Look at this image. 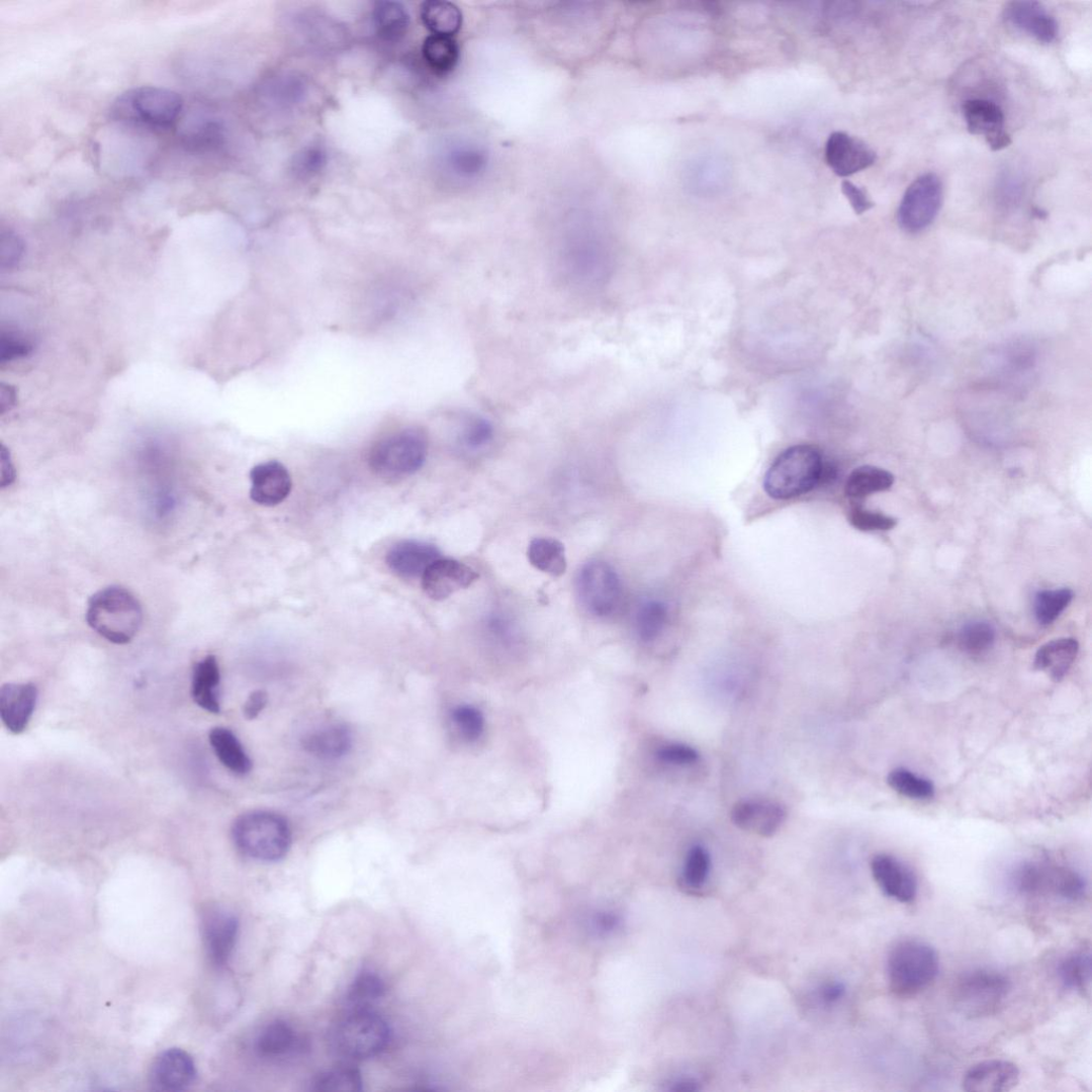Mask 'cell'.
I'll return each instance as SVG.
<instances>
[{
	"mask_svg": "<svg viewBox=\"0 0 1092 1092\" xmlns=\"http://www.w3.org/2000/svg\"><path fill=\"white\" fill-rule=\"evenodd\" d=\"M994 641H996V630L984 621L968 623L960 633V646L970 654L987 652L994 645Z\"/></svg>",
	"mask_w": 1092,
	"mask_h": 1092,
	"instance_id": "cell-42",
	"label": "cell"
},
{
	"mask_svg": "<svg viewBox=\"0 0 1092 1092\" xmlns=\"http://www.w3.org/2000/svg\"><path fill=\"white\" fill-rule=\"evenodd\" d=\"M1004 18L1011 26L1040 43L1055 42L1060 33L1056 17L1038 2L1024 0V2L1009 3L1004 10Z\"/></svg>",
	"mask_w": 1092,
	"mask_h": 1092,
	"instance_id": "cell-17",
	"label": "cell"
},
{
	"mask_svg": "<svg viewBox=\"0 0 1092 1092\" xmlns=\"http://www.w3.org/2000/svg\"><path fill=\"white\" fill-rule=\"evenodd\" d=\"M668 610L660 601H648L642 604L636 615V631L641 640H655L666 627Z\"/></svg>",
	"mask_w": 1092,
	"mask_h": 1092,
	"instance_id": "cell-36",
	"label": "cell"
},
{
	"mask_svg": "<svg viewBox=\"0 0 1092 1092\" xmlns=\"http://www.w3.org/2000/svg\"><path fill=\"white\" fill-rule=\"evenodd\" d=\"M30 351L31 345L27 340L16 334H3L2 344H0V355H2L3 363L24 358L30 354Z\"/></svg>",
	"mask_w": 1092,
	"mask_h": 1092,
	"instance_id": "cell-48",
	"label": "cell"
},
{
	"mask_svg": "<svg viewBox=\"0 0 1092 1092\" xmlns=\"http://www.w3.org/2000/svg\"><path fill=\"white\" fill-rule=\"evenodd\" d=\"M786 819V809L771 802H740L731 811V821L736 827L763 837L774 836Z\"/></svg>",
	"mask_w": 1092,
	"mask_h": 1092,
	"instance_id": "cell-20",
	"label": "cell"
},
{
	"mask_svg": "<svg viewBox=\"0 0 1092 1092\" xmlns=\"http://www.w3.org/2000/svg\"><path fill=\"white\" fill-rule=\"evenodd\" d=\"M440 558L441 552L436 545L404 540L388 551L386 564L395 575L403 579H415L423 577L427 569Z\"/></svg>",
	"mask_w": 1092,
	"mask_h": 1092,
	"instance_id": "cell-19",
	"label": "cell"
},
{
	"mask_svg": "<svg viewBox=\"0 0 1092 1092\" xmlns=\"http://www.w3.org/2000/svg\"><path fill=\"white\" fill-rule=\"evenodd\" d=\"M220 667L216 656L208 655L193 667L191 695L198 707L211 714L221 711L219 687Z\"/></svg>",
	"mask_w": 1092,
	"mask_h": 1092,
	"instance_id": "cell-24",
	"label": "cell"
},
{
	"mask_svg": "<svg viewBox=\"0 0 1092 1092\" xmlns=\"http://www.w3.org/2000/svg\"><path fill=\"white\" fill-rule=\"evenodd\" d=\"M198 1075L193 1059L182 1049L161 1053L150 1068L149 1082L154 1090L178 1092L189 1088Z\"/></svg>",
	"mask_w": 1092,
	"mask_h": 1092,
	"instance_id": "cell-11",
	"label": "cell"
},
{
	"mask_svg": "<svg viewBox=\"0 0 1092 1092\" xmlns=\"http://www.w3.org/2000/svg\"><path fill=\"white\" fill-rule=\"evenodd\" d=\"M268 704V695L264 691L253 692L244 705V715L248 720H253L265 710Z\"/></svg>",
	"mask_w": 1092,
	"mask_h": 1092,
	"instance_id": "cell-51",
	"label": "cell"
},
{
	"mask_svg": "<svg viewBox=\"0 0 1092 1092\" xmlns=\"http://www.w3.org/2000/svg\"><path fill=\"white\" fill-rule=\"evenodd\" d=\"M423 57L438 75L452 73L459 62V47L453 36L432 34L423 44Z\"/></svg>",
	"mask_w": 1092,
	"mask_h": 1092,
	"instance_id": "cell-31",
	"label": "cell"
},
{
	"mask_svg": "<svg viewBox=\"0 0 1092 1092\" xmlns=\"http://www.w3.org/2000/svg\"><path fill=\"white\" fill-rule=\"evenodd\" d=\"M209 744L220 763L233 774L246 776L252 769V760L239 737L226 728H213L209 732Z\"/></svg>",
	"mask_w": 1092,
	"mask_h": 1092,
	"instance_id": "cell-27",
	"label": "cell"
},
{
	"mask_svg": "<svg viewBox=\"0 0 1092 1092\" xmlns=\"http://www.w3.org/2000/svg\"><path fill=\"white\" fill-rule=\"evenodd\" d=\"M384 992L385 985L379 975L363 971L349 988L347 1000L351 1009H370L383 998Z\"/></svg>",
	"mask_w": 1092,
	"mask_h": 1092,
	"instance_id": "cell-35",
	"label": "cell"
},
{
	"mask_svg": "<svg viewBox=\"0 0 1092 1092\" xmlns=\"http://www.w3.org/2000/svg\"><path fill=\"white\" fill-rule=\"evenodd\" d=\"M887 783L895 792L915 801H927L934 796V786L930 780L906 768L892 770L887 778Z\"/></svg>",
	"mask_w": 1092,
	"mask_h": 1092,
	"instance_id": "cell-37",
	"label": "cell"
},
{
	"mask_svg": "<svg viewBox=\"0 0 1092 1092\" xmlns=\"http://www.w3.org/2000/svg\"><path fill=\"white\" fill-rule=\"evenodd\" d=\"M849 522L854 529L861 532L891 531L897 525V521L889 516L862 509L853 510L849 515Z\"/></svg>",
	"mask_w": 1092,
	"mask_h": 1092,
	"instance_id": "cell-45",
	"label": "cell"
},
{
	"mask_svg": "<svg viewBox=\"0 0 1092 1092\" xmlns=\"http://www.w3.org/2000/svg\"><path fill=\"white\" fill-rule=\"evenodd\" d=\"M255 1048L260 1058L277 1061L297 1055L303 1048V1040L294 1027L278 1020L263 1028Z\"/></svg>",
	"mask_w": 1092,
	"mask_h": 1092,
	"instance_id": "cell-23",
	"label": "cell"
},
{
	"mask_svg": "<svg viewBox=\"0 0 1092 1092\" xmlns=\"http://www.w3.org/2000/svg\"><path fill=\"white\" fill-rule=\"evenodd\" d=\"M451 718L454 726L467 743H475L483 735L485 719L482 712L471 705L456 707Z\"/></svg>",
	"mask_w": 1092,
	"mask_h": 1092,
	"instance_id": "cell-43",
	"label": "cell"
},
{
	"mask_svg": "<svg viewBox=\"0 0 1092 1092\" xmlns=\"http://www.w3.org/2000/svg\"><path fill=\"white\" fill-rule=\"evenodd\" d=\"M86 620L93 631L109 642L126 645L141 631L144 612L140 601L128 590L110 586L90 598Z\"/></svg>",
	"mask_w": 1092,
	"mask_h": 1092,
	"instance_id": "cell-1",
	"label": "cell"
},
{
	"mask_svg": "<svg viewBox=\"0 0 1092 1092\" xmlns=\"http://www.w3.org/2000/svg\"><path fill=\"white\" fill-rule=\"evenodd\" d=\"M1011 983L1004 974L992 970H974L963 975L952 989L956 1008L969 1018L994 1015L1004 1006Z\"/></svg>",
	"mask_w": 1092,
	"mask_h": 1092,
	"instance_id": "cell-8",
	"label": "cell"
},
{
	"mask_svg": "<svg viewBox=\"0 0 1092 1092\" xmlns=\"http://www.w3.org/2000/svg\"><path fill=\"white\" fill-rule=\"evenodd\" d=\"M183 144L191 152L206 153L218 150L224 143V127L219 121L202 119L183 133Z\"/></svg>",
	"mask_w": 1092,
	"mask_h": 1092,
	"instance_id": "cell-34",
	"label": "cell"
},
{
	"mask_svg": "<svg viewBox=\"0 0 1092 1092\" xmlns=\"http://www.w3.org/2000/svg\"><path fill=\"white\" fill-rule=\"evenodd\" d=\"M38 692L32 682H8L0 690V718L13 734L23 733L32 718Z\"/></svg>",
	"mask_w": 1092,
	"mask_h": 1092,
	"instance_id": "cell-18",
	"label": "cell"
},
{
	"mask_svg": "<svg viewBox=\"0 0 1092 1092\" xmlns=\"http://www.w3.org/2000/svg\"><path fill=\"white\" fill-rule=\"evenodd\" d=\"M1091 973L1092 962L1089 950L1069 953L1059 967V977L1064 986L1084 994L1090 989Z\"/></svg>",
	"mask_w": 1092,
	"mask_h": 1092,
	"instance_id": "cell-33",
	"label": "cell"
},
{
	"mask_svg": "<svg viewBox=\"0 0 1092 1092\" xmlns=\"http://www.w3.org/2000/svg\"><path fill=\"white\" fill-rule=\"evenodd\" d=\"M1074 592L1069 588L1043 590L1035 599V616L1041 626H1050L1065 612L1074 600Z\"/></svg>",
	"mask_w": 1092,
	"mask_h": 1092,
	"instance_id": "cell-41",
	"label": "cell"
},
{
	"mask_svg": "<svg viewBox=\"0 0 1092 1092\" xmlns=\"http://www.w3.org/2000/svg\"><path fill=\"white\" fill-rule=\"evenodd\" d=\"M846 988L842 983L828 984L819 991V999L823 1003L831 1005L840 1001L845 996Z\"/></svg>",
	"mask_w": 1092,
	"mask_h": 1092,
	"instance_id": "cell-52",
	"label": "cell"
},
{
	"mask_svg": "<svg viewBox=\"0 0 1092 1092\" xmlns=\"http://www.w3.org/2000/svg\"><path fill=\"white\" fill-rule=\"evenodd\" d=\"M656 756L662 763L687 766L697 762L699 753L693 747L673 744L659 748Z\"/></svg>",
	"mask_w": 1092,
	"mask_h": 1092,
	"instance_id": "cell-46",
	"label": "cell"
},
{
	"mask_svg": "<svg viewBox=\"0 0 1092 1092\" xmlns=\"http://www.w3.org/2000/svg\"><path fill=\"white\" fill-rule=\"evenodd\" d=\"M942 201L943 185L938 175H922L904 194L897 213L901 228L909 233L927 229L937 218Z\"/></svg>",
	"mask_w": 1092,
	"mask_h": 1092,
	"instance_id": "cell-10",
	"label": "cell"
},
{
	"mask_svg": "<svg viewBox=\"0 0 1092 1092\" xmlns=\"http://www.w3.org/2000/svg\"><path fill=\"white\" fill-rule=\"evenodd\" d=\"M424 25L434 34L453 36L462 26L460 9L442 0H429L421 6Z\"/></svg>",
	"mask_w": 1092,
	"mask_h": 1092,
	"instance_id": "cell-30",
	"label": "cell"
},
{
	"mask_svg": "<svg viewBox=\"0 0 1092 1092\" xmlns=\"http://www.w3.org/2000/svg\"><path fill=\"white\" fill-rule=\"evenodd\" d=\"M478 578L479 574L469 565L455 559L440 558L427 569L422 584L429 598L443 601L469 588Z\"/></svg>",
	"mask_w": 1092,
	"mask_h": 1092,
	"instance_id": "cell-15",
	"label": "cell"
},
{
	"mask_svg": "<svg viewBox=\"0 0 1092 1092\" xmlns=\"http://www.w3.org/2000/svg\"><path fill=\"white\" fill-rule=\"evenodd\" d=\"M894 480L893 474L881 467L864 465L857 467L849 475L845 492L849 497L863 498L891 489Z\"/></svg>",
	"mask_w": 1092,
	"mask_h": 1092,
	"instance_id": "cell-32",
	"label": "cell"
},
{
	"mask_svg": "<svg viewBox=\"0 0 1092 1092\" xmlns=\"http://www.w3.org/2000/svg\"><path fill=\"white\" fill-rule=\"evenodd\" d=\"M825 471L824 459L817 447L795 445L771 464L764 478V489L771 498L791 499L813 490Z\"/></svg>",
	"mask_w": 1092,
	"mask_h": 1092,
	"instance_id": "cell-2",
	"label": "cell"
},
{
	"mask_svg": "<svg viewBox=\"0 0 1092 1092\" xmlns=\"http://www.w3.org/2000/svg\"><path fill=\"white\" fill-rule=\"evenodd\" d=\"M205 949L210 963L216 968L224 967L237 946L240 921L237 915L224 909H211L202 921Z\"/></svg>",
	"mask_w": 1092,
	"mask_h": 1092,
	"instance_id": "cell-12",
	"label": "cell"
},
{
	"mask_svg": "<svg viewBox=\"0 0 1092 1092\" xmlns=\"http://www.w3.org/2000/svg\"><path fill=\"white\" fill-rule=\"evenodd\" d=\"M963 111L969 132L983 135L992 151H1002L1010 146L1005 115L998 104L981 99L969 100L964 104Z\"/></svg>",
	"mask_w": 1092,
	"mask_h": 1092,
	"instance_id": "cell-14",
	"label": "cell"
},
{
	"mask_svg": "<svg viewBox=\"0 0 1092 1092\" xmlns=\"http://www.w3.org/2000/svg\"><path fill=\"white\" fill-rule=\"evenodd\" d=\"M1033 212H1035V214H1036V216L1038 218H1043V217L1046 216V213L1040 208H1035V210H1033Z\"/></svg>",
	"mask_w": 1092,
	"mask_h": 1092,
	"instance_id": "cell-54",
	"label": "cell"
},
{
	"mask_svg": "<svg viewBox=\"0 0 1092 1092\" xmlns=\"http://www.w3.org/2000/svg\"><path fill=\"white\" fill-rule=\"evenodd\" d=\"M305 85L294 75L275 78L265 86V96L269 104L276 107H289L298 104L304 96Z\"/></svg>",
	"mask_w": 1092,
	"mask_h": 1092,
	"instance_id": "cell-38",
	"label": "cell"
},
{
	"mask_svg": "<svg viewBox=\"0 0 1092 1092\" xmlns=\"http://www.w3.org/2000/svg\"><path fill=\"white\" fill-rule=\"evenodd\" d=\"M874 880L883 893L901 904H911L918 895V881L912 870L890 854H877L871 863Z\"/></svg>",
	"mask_w": 1092,
	"mask_h": 1092,
	"instance_id": "cell-16",
	"label": "cell"
},
{
	"mask_svg": "<svg viewBox=\"0 0 1092 1092\" xmlns=\"http://www.w3.org/2000/svg\"><path fill=\"white\" fill-rule=\"evenodd\" d=\"M842 192L856 214H862L875 205L863 188L857 187L849 181L842 183Z\"/></svg>",
	"mask_w": 1092,
	"mask_h": 1092,
	"instance_id": "cell-50",
	"label": "cell"
},
{
	"mask_svg": "<svg viewBox=\"0 0 1092 1092\" xmlns=\"http://www.w3.org/2000/svg\"><path fill=\"white\" fill-rule=\"evenodd\" d=\"M375 30L385 42H398L407 32L410 15L397 2H379L373 11Z\"/></svg>",
	"mask_w": 1092,
	"mask_h": 1092,
	"instance_id": "cell-28",
	"label": "cell"
},
{
	"mask_svg": "<svg viewBox=\"0 0 1092 1092\" xmlns=\"http://www.w3.org/2000/svg\"><path fill=\"white\" fill-rule=\"evenodd\" d=\"M1020 1081L1019 1068L1010 1062L992 1060L980 1063L968 1070L963 1088L969 1092H1005Z\"/></svg>",
	"mask_w": 1092,
	"mask_h": 1092,
	"instance_id": "cell-21",
	"label": "cell"
},
{
	"mask_svg": "<svg viewBox=\"0 0 1092 1092\" xmlns=\"http://www.w3.org/2000/svg\"><path fill=\"white\" fill-rule=\"evenodd\" d=\"M363 1089L360 1071L351 1066H341L324 1072L313 1083L315 1091L354 1092Z\"/></svg>",
	"mask_w": 1092,
	"mask_h": 1092,
	"instance_id": "cell-40",
	"label": "cell"
},
{
	"mask_svg": "<svg viewBox=\"0 0 1092 1092\" xmlns=\"http://www.w3.org/2000/svg\"><path fill=\"white\" fill-rule=\"evenodd\" d=\"M450 162L456 172L471 175L482 168L484 159L478 152L459 150L452 153Z\"/></svg>",
	"mask_w": 1092,
	"mask_h": 1092,
	"instance_id": "cell-49",
	"label": "cell"
},
{
	"mask_svg": "<svg viewBox=\"0 0 1092 1092\" xmlns=\"http://www.w3.org/2000/svg\"><path fill=\"white\" fill-rule=\"evenodd\" d=\"M581 606L598 617L612 615L621 599V582L616 570L606 561L594 560L583 565L576 579Z\"/></svg>",
	"mask_w": 1092,
	"mask_h": 1092,
	"instance_id": "cell-9",
	"label": "cell"
},
{
	"mask_svg": "<svg viewBox=\"0 0 1092 1092\" xmlns=\"http://www.w3.org/2000/svg\"><path fill=\"white\" fill-rule=\"evenodd\" d=\"M427 455L425 433L419 428H406L377 443L370 452L369 464L379 477L399 479L421 470Z\"/></svg>",
	"mask_w": 1092,
	"mask_h": 1092,
	"instance_id": "cell-7",
	"label": "cell"
},
{
	"mask_svg": "<svg viewBox=\"0 0 1092 1092\" xmlns=\"http://www.w3.org/2000/svg\"><path fill=\"white\" fill-rule=\"evenodd\" d=\"M698 1085L693 1079H681L674 1082L670 1089L674 1091H696L699 1089Z\"/></svg>",
	"mask_w": 1092,
	"mask_h": 1092,
	"instance_id": "cell-53",
	"label": "cell"
},
{
	"mask_svg": "<svg viewBox=\"0 0 1092 1092\" xmlns=\"http://www.w3.org/2000/svg\"><path fill=\"white\" fill-rule=\"evenodd\" d=\"M825 158L828 166L838 177L847 178L872 167L877 160V155L872 148L855 136L843 131H835L830 134L826 144Z\"/></svg>",
	"mask_w": 1092,
	"mask_h": 1092,
	"instance_id": "cell-13",
	"label": "cell"
},
{
	"mask_svg": "<svg viewBox=\"0 0 1092 1092\" xmlns=\"http://www.w3.org/2000/svg\"><path fill=\"white\" fill-rule=\"evenodd\" d=\"M353 733L343 724L320 728L309 732L302 739L303 749L307 753L326 760L344 757L353 748Z\"/></svg>",
	"mask_w": 1092,
	"mask_h": 1092,
	"instance_id": "cell-25",
	"label": "cell"
},
{
	"mask_svg": "<svg viewBox=\"0 0 1092 1092\" xmlns=\"http://www.w3.org/2000/svg\"><path fill=\"white\" fill-rule=\"evenodd\" d=\"M184 102L182 96L160 87L132 88L116 97L111 118L124 124L166 129L180 119Z\"/></svg>",
	"mask_w": 1092,
	"mask_h": 1092,
	"instance_id": "cell-4",
	"label": "cell"
},
{
	"mask_svg": "<svg viewBox=\"0 0 1092 1092\" xmlns=\"http://www.w3.org/2000/svg\"><path fill=\"white\" fill-rule=\"evenodd\" d=\"M939 969L938 953L928 943L920 940L901 941L889 953V987L897 997H914L937 979Z\"/></svg>",
	"mask_w": 1092,
	"mask_h": 1092,
	"instance_id": "cell-5",
	"label": "cell"
},
{
	"mask_svg": "<svg viewBox=\"0 0 1092 1092\" xmlns=\"http://www.w3.org/2000/svg\"><path fill=\"white\" fill-rule=\"evenodd\" d=\"M528 556L537 570L553 577H559L567 571L564 545L556 539H534L529 546Z\"/></svg>",
	"mask_w": 1092,
	"mask_h": 1092,
	"instance_id": "cell-29",
	"label": "cell"
},
{
	"mask_svg": "<svg viewBox=\"0 0 1092 1092\" xmlns=\"http://www.w3.org/2000/svg\"><path fill=\"white\" fill-rule=\"evenodd\" d=\"M389 1039L388 1024L372 1009H350L330 1033L331 1046L337 1055L351 1061L379 1056Z\"/></svg>",
	"mask_w": 1092,
	"mask_h": 1092,
	"instance_id": "cell-6",
	"label": "cell"
},
{
	"mask_svg": "<svg viewBox=\"0 0 1092 1092\" xmlns=\"http://www.w3.org/2000/svg\"><path fill=\"white\" fill-rule=\"evenodd\" d=\"M251 498L259 505L272 507L282 503L291 491V478L286 467L278 461H268L253 467Z\"/></svg>",
	"mask_w": 1092,
	"mask_h": 1092,
	"instance_id": "cell-22",
	"label": "cell"
},
{
	"mask_svg": "<svg viewBox=\"0 0 1092 1092\" xmlns=\"http://www.w3.org/2000/svg\"><path fill=\"white\" fill-rule=\"evenodd\" d=\"M493 438L492 425L483 419H474L466 424L463 431V442L467 447L479 448L489 443Z\"/></svg>",
	"mask_w": 1092,
	"mask_h": 1092,
	"instance_id": "cell-47",
	"label": "cell"
},
{
	"mask_svg": "<svg viewBox=\"0 0 1092 1092\" xmlns=\"http://www.w3.org/2000/svg\"><path fill=\"white\" fill-rule=\"evenodd\" d=\"M1079 642L1074 638H1060L1043 645L1036 653L1035 668L1046 672L1053 679L1065 677L1079 653Z\"/></svg>",
	"mask_w": 1092,
	"mask_h": 1092,
	"instance_id": "cell-26",
	"label": "cell"
},
{
	"mask_svg": "<svg viewBox=\"0 0 1092 1092\" xmlns=\"http://www.w3.org/2000/svg\"><path fill=\"white\" fill-rule=\"evenodd\" d=\"M328 163V155L324 148L310 146L302 149L292 162V172L295 177L307 180L316 177Z\"/></svg>",
	"mask_w": 1092,
	"mask_h": 1092,
	"instance_id": "cell-44",
	"label": "cell"
},
{
	"mask_svg": "<svg viewBox=\"0 0 1092 1092\" xmlns=\"http://www.w3.org/2000/svg\"><path fill=\"white\" fill-rule=\"evenodd\" d=\"M711 872V855L700 845L692 847L681 872V886L690 891L704 888Z\"/></svg>",
	"mask_w": 1092,
	"mask_h": 1092,
	"instance_id": "cell-39",
	"label": "cell"
},
{
	"mask_svg": "<svg viewBox=\"0 0 1092 1092\" xmlns=\"http://www.w3.org/2000/svg\"><path fill=\"white\" fill-rule=\"evenodd\" d=\"M232 836L242 853L262 862L283 859L292 843L286 819L269 811H251L238 817L232 827Z\"/></svg>",
	"mask_w": 1092,
	"mask_h": 1092,
	"instance_id": "cell-3",
	"label": "cell"
}]
</instances>
